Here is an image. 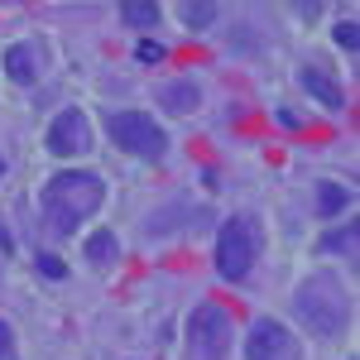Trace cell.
Returning a JSON list of instances; mask_svg holds the SVG:
<instances>
[{"label": "cell", "instance_id": "cell-15", "mask_svg": "<svg viewBox=\"0 0 360 360\" xmlns=\"http://www.w3.org/2000/svg\"><path fill=\"white\" fill-rule=\"evenodd\" d=\"M120 20L130 29H154L159 20H164V10L154 5V0H120V10H115Z\"/></svg>", "mask_w": 360, "mask_h": 360}, {"label": "cell", "instance_id": "cell-8", "mask_svg": "<svg viewBox=\"0 0 360 360\" xmlns=\"http://www.w3.org/2000/svg\"><path fill=\"white\" fill-rule=\"evenodd\" d=\"M207 221H212V212H207V207H188V202H168L164 212L144 217V236L164 240V236H178V231H193V226H207Z\"/></svg>", "mask_w": 360, "mask_h": 360}, {"label": "cell", "instance_id": "cell-14", "mask_svg": "<svg viewBox=\"0 0 360 360\" xmlns=\"http://www.w3.org/2000/svg\"><path fill=\"white\" fill-rule=\"evenodd\" d=\"M346 207H351V188L322 178L317 183V217H346Z\"/></svg>", "mask_w": 360, "mask_h": 360}, {"label": "cell", "instance_id": "cell-5", "mask_svg": "<svg viewBox=\"0 0 360 360\" xmlns=\"http://www.w3.org/2000/svg\"><path fill=\"white\" fill-rule=\"evenodd\" d=\"M236 322L221 303H197L188 317V360H231Z\"/></svg>", "mask_w": 360, "mask_h": 360}, {"label": "cell", "instance_id": "cell-3", "mask_svg": "<svg viewBox=\"0 0 360 360\" xmlns=\"http://www.w3.org/2000/svg\"><path fill=\"white\" fill-rule=\"evenodd\" d=\"M259 255H264V231L255 217H226L221 231H217V274L226 283H245L255 274V264H259Z\"/></svg>", "mask_w": 360, "mask_h": 360}, {"label": "cell", "instance_id": "cell-1", "mask_svg": "<svg viewBox=\"0 0 360 360\" xmlns=\"http://www.w3.org/2000/svg\"><path fill=\"white\" fill-rule=\"evenodd\" d=\"M106 207V183L86 168H68V173H53L39 193V212L53 236H77V226H86L96 212Z\"/></svg>", "mask_w": 360, "mask_h": 360}, {"label": "cell", "instance_id": "cell-13", "mask_svg": "<svg viewBox=\"0 0 360 360\" xmlns=\"http://www.w3.org/2000/svg\"><path fill=\"white\" fill-rule=\"evenodd\" d=\"M82 250H86V264H96V269H111L115 259H120V236H115V231H91Z\"/></svg>", "mask_w": 360, "mask_h": 360}, {"label": "cell", "instance_id": "cell-4", "mask_svg": "<svg viewBox=\"0 0 360 360\" xmlns=\"http://www.w3.org/2000/svg\"><path fill=\"white\" fill-rule=\"evenodd\" d=\"M106 135H111L115 149L135 154V159H144V164H159V159L168 154V130L144 111H111L106 115Z\"/></svg>", "mask_w": 360, "mask_h": 360}, {"label": "cell", "instance_id": "cell-17", "mask_svg": "<svg viewBox=\"0 0 360 360\" xmlns=\"http://www.w3.org/2000/svg\"><path fill=\"white\" fill-rule=\"evenodd\" d=\"M332 44L346 49V53H360V25L356 20H336L332 25Z\"/></svg>", "mask_w": 360, "mask_h": 360}, {"label": "cell", "instance_id": "cell-23", "mask_svg": "<svg viewBox=\"0 0 360 360\" xmlns=\"http://www.w3.org/2000/svg\"><path fill=\"white\" fill-rule=\"evenodd\" d=\"M5 173H10V164H5V154H0V178H5Z\"/></svg>", "mask_w": 360, "mask_h": 360}, {"label": "cell", "instance_id": "cell-19", "mask_svg": "<svg viewBox=\"0 0 360 360\" xmlns=\"http://www.w3.org/2000/svg\"><path fill=\"white\" fill-rule=\"evenodd\" d=\"M168 49L159 44V39H139L135 44V63H144V68H154V63H164Z\"/></svg>", "mask_w": 360, "mask_h": 360}, {"label": "cell", "instance_id": "cell-2", "mask_svg": "<svg viewBox=\"0 0 360 360\" xmlns=\"http://www.w3.org/2000/svg\"><path fill=\"white\" fill-rule=\"evenodd\" d=\"M293 317L303 322L312 336L322 341H336V336L351 332V317H356V303L346 293V283L332 274H307L298 288H293Z\"/></svg>", "mask_w": 360, "mask_h": 360}, {"label": "cell", "instance_id": "cell-21", "mask_svg": "<svg viewBox=\"0 0 360 360\" xmlns=\"http://www.w3.org/2000/svg\"><path fill=\"white\" fill-rule=\"evenodd\" d=\"M274 120L283 125V130H298V115L288 111V106H278V111H274Z\"/></svg>", "mask_w": 360, "mask_h": 360}, {"label": "cell", "instance_id": "cell-6", "mask_svg": "<svg viewBox=\"0 0 360 360\" xmlns=\"http://www.w3.org/2000/svg\"><path fill=\"white\" fill-rule=\"evenodd\" d=\"M44 144H49L53 159H82V154H91V120H86L82 106H63V111L49 120Z\"/></svg>", "mask_w": 360, "mask_h": 360}, {"label": "cell", "instance_id": "cell-16", "mask_svg": "<svg viewBox=\"0 0 360 360\" xmlns=\"http://www.w3.org/2000/svg\"><path fill=\"white\" fill-rule=\"evenodd\" d=\"M178 15H183V25H188V34H202V29H212V25H217L221 5H217V0H188V5H183Z\"/></svg>", "mask_w": 360, "mask_h": 360}, {"label": "cell", "instance_id": "cell-18", "mask_svg": "<svg viewBox=\"0 0 360 360\" xmlns=\"http://www.w3.org/2000/svg\"><path fill=\"white\" fill-rule=\"evenodd\" d=\"M34 269H39L44 278H68V264L58 259L53 250H39V255H34Z\"/></svg>", "mask_w": 360, "mask_h": 360}, {"label": "cell", "instance_id": "cell-12", "mask_svg": "<svg viewBox=\"0 0 360 360\" xmlns=\"http://www.w3.org/2000/svg\"><path fill=\"white\" fill-rule=\"evenodd\" d=\"M356 240H360V221H356V217H346L341 226H332V231L317 240V250H322V255H336V259H346V264H356Z\"/></svg>", "mask_w": 360, "mask_h": 360}, {"label": "cell", "instance_id": "cell-10", "mask_svg": "<svg viewBox=\"0 0 360 360\" xmlns=\"http://www.w3.org/2000/svg\"><path fill=\"white\" fill-rule=\"evenodd\" d=\"M298 86H303L317 106H327V111H346V86L336 82L332 72H322V68H298Z\"/></svg>", "mask_w": 360, "mask_h": 360}, {"label": "cell", "instance_id": "cell-11", "mask_svg": "<svg viewBox=\"0 0 360 360\" xmlns=\"http://www.w3.org/2000/svg\"><path fill=\"white\" fill-rule=\"evenodd\" d=\"M154 101H159L164 111H173V115H193L197 106H202V86H197L193 77H173V82H164L159 91H154Z\"/></svg>", "mask_w": 360, "mask_h": 360}, {"label": "cell", "instance_id": "cell-22", "mask_svg": "<svg viewBox=\"0 0 360 360\" xmlns=\"http://www.w3.org/2000/svg\"><path fill=\"white\" fill-rule=\"evenodd\" d=\"M10 255H15V240H10V231L0 226V259H10Z\"/></svg>", "mask_w": 360, "mask_h": 360}, {"label": "cell", "instance_id": "cell-9", "mask_svg": "<svg viewBox=\"0 0 360 360\" xmlns=\"http://www.w3.org/2000/svg\"><path fill=\"white\" fill-rule=\"evenodd\" d=\"M0 63H5V77H10V82L34 86V82H39V72H44V49L25 39V44H10Z\"/></svg>", "mask_w": 360, "mask_h": 360}, {"label": "cell", "instance_id": "cell-7", "mask_svg": "<svg viewBox=\"0 0 360 360\" xmlns=\"http://www.w3.org/2000/svg\"><path fill=\"white\" fill-rule=\"evenodd\" d=\"M245 360H303V341L283 322L259 317V322H250V332H245Z\"/></svg>", "mask_w": 360, "mask_h": 360}, {"label": "cell", "instance_id": "cell-20", "mask_svg": "<svg viewBox=\"0 0 360 360\" xmlns=\"http://www.w3.org/2000/svg\"><path fill=\"white\" fill-rule=\"evenodd\" d=\"M20 356V346H15V332H10V322L0 317V360H15Z\"/></svg>", "mask_w": 360, "mask_h": 360}]
</instances>
